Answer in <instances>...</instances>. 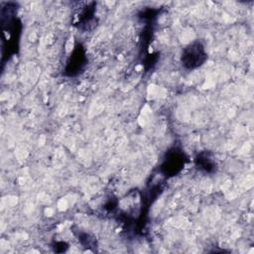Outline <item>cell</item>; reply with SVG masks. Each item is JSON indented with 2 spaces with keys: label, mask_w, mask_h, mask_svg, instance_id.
<instances>
[{
  "label": "cell",
  "mask_w": 254,
  "mask_h": 254,
  "mask_svg": "<svg viewBox=\"0 0 254 254\" xmlns=\"http://www.w3.org/2000/svg\"><path fill=\"white\" fill-rule=\"evenodd\" d=\"M207 59L204 45L199 40H194L186 46L181 55V64L188 69H195L202 65Z\"/></svg>",
  "instance_id": "cell-1"
},
{
  "label": "cell",
  "mask_w": 254,
  "mask_h": 254,
  "mask_svg": "<svg viewBox=\"0 0 254 254\" xmlns=\"http://www.w3.org/2000/svg\"><path fill=\"white\" fill-rule=\"evenodd\" d=\"M188 162V157L182 148L174 146L169 149L160 166V172L167 178L177 176Z\"/></svg>",
  "instance_id": "cell-2"
},
{
  "label": "cell",
  "mask_w": 254,
  "mask_h": 254,
  "mask_svg": "<svg viewBox=\"0 0 254 254\" xmlns=\"http://www.w3.org/2000/svg\"><path fill=\"white\" fill-rule=\"evenodd\" d=\"M86 63L87 58L84 47L81 44H76L67 59L64 67V75L70 77L78 75L84 69Z\"/></svg>",
  "instance_id": "cell-3"
},
{
  "label": "cell",
  "mask_w": 254,
  "mask_h": 254,
  "mask_svg": "<svg viewBox=\"0 0 254 254\" xmlns=\"http://www.w3.org/2000/svg\"><path fill=\"white\" fill-rule=\"evenodd\" d=\"M195 168L204 174H213L217 170V163L209 151H200L194 158Z\"/></svg>",
  "instance_id": "cell-4"
},
{
  "label": "cell",
  "mask_w": 254,
  "mask_h": 254,
  "mask_svg": "<svg viewBox=\"0 0 254 254\" xmlns=\"http://www.w3.org/2000/svg\"><path fill=\"white\" fill-rule=\"evenodd\" d=\"M95 2H90L89 4L85 5L82 10L79 12L77 21L75 22V25L79 29H86L88 25L91 24V22L94 20V14H95Z\"/></svg>",
  "instance_id": "cell-5"
},
{
  "label": "cell",
  "mask_w": 254,
  "mask_h": 254,
  "mask_svg": "<svg viewBox=\"0 0 254 254\" xmlns=\"http://www.w3.org/2000/svg\"><path fill=\"white\" fill-rule=\"evenodd\" d=\"M160 10L158 9H154V8H146L144 10H141L138 14V17L145 20V21H148V22H152L159 14Z\"/></svg>",
  "instance_id": "cell-6"
},
{
  "label": "cell",
  "mask_w": 254,
  "mask_h": 254,
  "mask_svg": "<svg viewBox=\"0 0 254 254\" xmlns=\"http://www.w3.org/2000/svg\"><path fill=\"white\" fill-rule=\"evenodd\" d=\"M78 240H79L80 243H81L82 245H84L85 247L90 246V245L93 243V239L89 236V234H86V233H81V234L78 236Z\"/></svg>",
  "instance_id": "cell-7"
}]
</instances>
